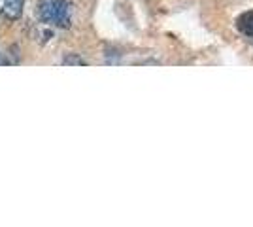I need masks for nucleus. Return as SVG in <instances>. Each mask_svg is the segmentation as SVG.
Segmentation results:
<instances>
[{
	"instance_id": "nucleus-2",
	"label": "nucleus",
	"mask_w": 253,
	"mask_h": 227,
	"mask_svg": "<svg viewBox=\"0 0 253 227\" xmlns=\"http://www.w3.org/2000/svg\"><path fill=\"white\" fill-rule=\"evenodd\" d=\"M25 10V0H0V17L6 21H19Z\"/></svg>"
},
{
	"instance_id": "nucleus-1",
	"label": "nucleus",
	"mask_w": 253,
	"mask_h": 227,
	"mask_svg": "<svg viewBox=\"0 0 253 227\" xmlns=\"http://www.w3.org/2000/svg\"><path fill=\"white\" fill-rule=\"evenodd\" d=\"M38 17L43 25L68 29L72 25L74 8L68 0H43L38 8Z\"/></svg>"
},
{
	"instance_id": "nucleus-4",
	"label": "nucleus",
	"mask_w": 253,
	"mask_h": 227,
	"mask_svg": "<svg viewBox=\"0 0 253 227\" xmlns=\"http://www.w3.org/2000/svg\"><path fill=\"white\" fill-rule=\"evenodd\" d=\"M63 65H66V66H70V65H80V66H84V65H87V61H85V59H82L80 55L68 53V55H66V57L63 59Z\"/></svg>"
},
{
	"instance_id": "nucleus-3",
	"label": "nucleus",
	"mask_w": 253,
	"mask_h": 227,
	"mask_svg": "<svg viewBox=\"0 0 253 227\" xmlns=\"http://www.w3.org/2000/svg\"><path fill=\"white\" fill-rule=\"evenodd\" d=\"M236 27H238V31H240L244 36H248V38L253 40V10L242 13V15L236 19Z\"/></svg>"
}]
</instances>
